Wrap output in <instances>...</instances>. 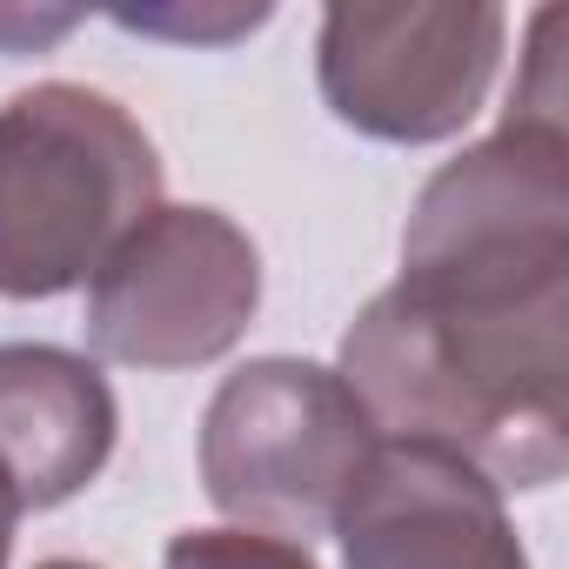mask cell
Listing matches in <instances>:
<instances>
[{"label":"cell","mask_w":569,"mask_h":569,"mask_svg":"<svg viewBox=\"0 0 569 569\" xmlns=\"http://www.w3.org/2000/svg\"><path fill=\"white\" fill-rule=\"evenodd\" d=\"M336 376L382 436L442 442L502 496L569 469V302L436 309L382 289L342 336Z\"/></svg>","instance_id":"6da1fadb"},{"label":"cell","mask_w":569,"mask_h":569,"mask_svg":"<svg viewBox=\"0 0 569 569\" xmlns=\"http://www.w3.org/2000/svg\"><path fill=\"white\" fill-rule=\"evenodd\" d=\"M161 208V154L141 121L81 81L0 101V302L68 296Z\"/></svg>","instance_id":"7a4b0ae2"},{"label":"cell","mask_w":569,"mask_h":569,"mask_svg":"<svg viewBox=\"0 0 569 569\" xmlns=\"http://www.w3.org/2000/svg\"><path fill=\"white\" fill-rule=\"evenodd\" d=\"M376 442L382 429L336 369L261 356L241 362L201 416V482L234 529L309 549V536L336 529V509Z\"/></svg>","instance_id":"3957f363"},{"label":"cell","mask_w":569,"mask_h":569,"mask_svg":"<svg viewBox=\"0 0 569 569\" xmlns=\"http://www.w3.org/2000/svg\"><path fill=\"white\" fill-rule=\"evenodd\" d=\"M502 41L509 14L489 0H342L316 34V81L342 128L429 148L482 114Z\"/></svg>","instance_id":"277c9868"},{"label":"cell","mask_w":569,"mask_h":569,"mask_svg":"<svg viewBox=\"0 0 569 569\" xmlns=\"http://www.w3.org/2000/svg\"><path fill=\"white\" fill-rule=\"evenodd\" d=\"M261 309V254L221 208H154L88 281V349L121 369H201Z\"/></svg>","instance_id":"5b68a950"},{"label":"cell","mask_w":569,"mask_h":569,"mask_svg":"<svg viewBox=\"0 0 569 569\" xmlns=\"http://www.w3.org/2000/svg\"><path fill=\"white\" fill-rule=\"evenodd\" d=\"M342 569H529L502 489L456 449L382 436L336 509Z\"/></svg>","instance_id":"8992f818"},{"label":"cell","mask_w":569,"mask_h":569,"mask_svg":"<svg viewBox=\"0 0 569 569\" xmlns=\"http://www.w3.org/2000/svg\"><path fill=\"white\" fill-rule=\"evenodd\" d=\"M121 409L108 376L54 342H0V496L28 509L74 502L114 456Z\"/></svg>","instance_id":"52a82bcc"},{"label":"cell","mask_w":569,"mask_h":569,"mask_svg":"<svg viewBox=\"0 0 569 569\" xmlns=\"http://www.w3.org/2000/svg\"><path fill=\"white\" fill-rule=\"evenodd\" d=\"M161 569H316V556L302 542H281L261 529H181L168 542Z\"/></svg>","instance_id":"ba28073f"},{"label":"cell","mask_w":569,"mask_h":569,"mask_svg":"<svg viewBox=\"0 0 569 569\" xmlns=\"http://www.w3.org/2000/svg\"><path fill=\"white\" fill-rule=\"evenodd\" d=\"M121 28H141V34H174V41H228V34H248L268 21V8H234V14H114Z\"/></svg>","instance_id":"9c48e42d"},{"label":"cell","mask_w":569,"mask_h":569,"mask_svg":"<svg viewBox=\"0 0 569 569\" xmlns=\"http://www.w3.org/2000/svg\"><path fill=\"white\" fill-rule=\"evenodd\" d=\"M74 21L81 14H28V8H8V14H0V48H8V54H34V48L61 41Z\"/></svg>","instance_id":"30bf717a"},{"label":"cell","mask_w":569,"mask_h":569,"mask_svg":"<svg viewBox=\"0 0 569 569\" xmlns=\"http://www.w3.org/2000/svg\"><path fill=\"white\" fill-rule=\"evenodd\" d=\"M14 522H21V516H14V502L0 496V569H8V549H14Z\"/></svg>","instance_id":"8fae6325"},{"label":"cell","mask_w":569,"mask_h":569,"mask_svg":"<svg viewBox=\"0 0 569 569\" xmlns=\"http://www.w3.org/2000/svg\"><path fill=\"white\" fill-rule=\"evenodd\" d=\"M34 569H101V562H81V556H54V562H34Z\"/></svg>","instance_id":"7c38bea8"}]
</instances>
